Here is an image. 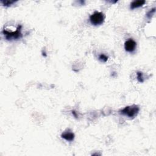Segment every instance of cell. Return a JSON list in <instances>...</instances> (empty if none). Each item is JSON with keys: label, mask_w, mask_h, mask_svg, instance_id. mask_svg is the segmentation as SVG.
Segmentation results:
<instances>
[{"label": "cell", "mask_w": 156, "mask_h": 156, "mask_svg": "<svg viewBox=\"0 0 156 156\" xmlns=\"http://www.w3.org/2000/svg\"><path fill=\"white\" fill-rule=\"evenodd\" d=\"M140 111V108L137 105H132L129 106H127L123 109L119 111V113L122 115L126 116L130 118H135Z\"/></svg>", "instance_id": "1"}, {"label": "cell", "mask_w": 156, "mask_h": 156, "mask_svg": "<svg viewBox=\"0 0 156 156\" xmlns=\"http://www.w3.org/2000/svg\"><path fill=\"white\" fill-rule=\"evenodd\" d=\"M3 34L7 40L11 41L20 39L23 37L21 33V26L18 25L16 31L13 32H9L7 30L4 29L3 31Z\"/></svg>", "instance_id": "2"}, {"label": "cell", "mask_w": 156, "mask_h": 156, "mask_svg": "<svg viewBox=\"0 0 156 156\" xmlns=\"http://www.w3.org/2000/svg\"><path fill=\"white\" fill-rule=\"evenodd\" d=\"M105 16L103 12H95L90 16V21L91 24L94 26L103 25L104 22Z\"/></svg>", "instance_id": "3"}, {"label": "cell", "mask_w": 156, "mask_h": 156, "mask_svg": "<svg viewBox=\"0 0 156 156\" xmlns=\"http://www.w3.org/2000/svg\"><path fill=\"white\" fill-rule=\"evenodd\" d=\"M137 47V43L134 40L129 39L125 43V49L126 51L129 53L134 52Z\"/></svg>", "instance_id": "4"}, {"label": "cell", "mask_w": 156, "mask_h": 156, "mask_svg": "<svg viewBox=\"0 0 156 156\" xmlns=\"http://www.w3.org/2000/svg\"><path fill=\"white\" fill-rule=\"evenodd\" d=\"M61 137L62 139H65V140L68 141H72L75 139V134L73 133L70 129H67L65 132H63L62 135Z\"/></svg>", "instance_id": "5"}, {"label": "cell", "mask_w": 156, "mask_h": 156, "mask_svg": "<svg viewBox=\"0 0 156 156\" xmlns=\"http://www.w3.org/2000/svg\"><path fill=\"white\" fill-rule=\"evenodd\" d=\"M146 3V1L144 0H138V1H134L131 3L130 8L132 10H134L135 9L140 7L143 6L144 4Z\"/></svg>", "instance_id": "6"}, {"label": "cell", "mask_w": 156, "mask_h": 156, "mask_svg": "<svg viewBox=\"0 0 156 156\" xmlns=\"http://www.w3.org/2000/svg\"><path fill=\"white\" fill-rule=\"evenodd\" d=\"M137 80L140 83H143L144 82V77H143V73L141 71H138L137 73Z\"/></svg>", "instance_id": "7"}, {"label": "cell", "mask_w": 156, "mask_h": 156, "mask_svg": "<svg viewBox=\"0 0 156 156\" xmlns=\"http://www.w3.org/2000/svg\"><path fill=\"white\" fill-rule=\"evenodd\" d=\"M15 2L16 1H7V0H5V1H1V3L3 4V5L6 7L11 6L13 4H15Z\"/></svg>", "instance_id": "8"}, {"label": "cell", "mask_w": 156, "mask_h": 156, "mask_svg": "<svg viewBox=\"0 0 156 156\" xmlns=\"http://www.w3.org/2000/svg\"><path fill=\"white\" fill-rule=\"evenodd\" d=\"M108 56H107L106 55H105L104 54H101V55H99V60L102 62H106L108 60Z\"/></svg>", "instance_id": "9"}, {"label": "cell", "mask_w": 156, "mask_h": 156, "mask_svg": "<svg viewBox=\"0 0 156 156\" xmlns=\"http://www.w3.org/2000/svg\"><path fill=\"white\" fill-rule=\"evenodd\" d=\"M155 12V8H153L152 9H151V11H149L147 13V14H146V17H147V18H148L149 19H150V18L151 17H152L153 16V15L154 14Z\"/></svg>", "instance_id": "10"}, {"label": "cell", "mask_w": 156, "mask_h": 156, "mask_svg": "<svg viewBox=\"0 0 156 156\" xmlns=\"http://www.w3.org/2000/svg\"><path fill=\"white\" fill-rule=\"evenodd\" d=\"M72 113H73V115H74L76 118H77V114H76V113L75 111H72Z\"/></svg>", "instance_id": "11"}]
</instances>
